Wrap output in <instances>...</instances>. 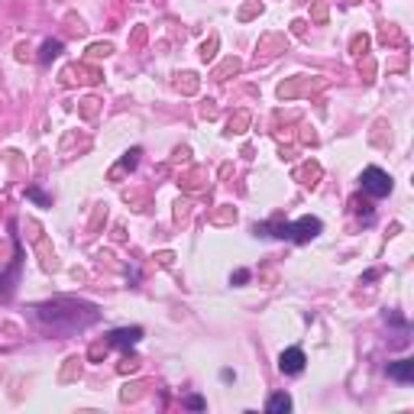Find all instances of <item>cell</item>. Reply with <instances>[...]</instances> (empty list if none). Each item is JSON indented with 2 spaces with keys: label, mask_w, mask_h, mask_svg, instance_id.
<instances>
[{
  "label": "cell",
  "mask_w": 414,
  "mask_h": 414,
  "mask_svg": "<svg viewBox=\"0 0 414 414\" xmlns=\"http://www.w3.org/2000/svg\"><path fill=\"white\" fill-rule=\"evenodd\" d=\"M278 369H281V372H288V375H298L301 369H304V353L298 350V346H295V350H285L278 356Z\"/></svg>",
  "instance_id": "obj_3"
},
{
  "label": "cell",
  "mask_w": 414,
  "mask_h": 414,
  "mask_svg": "<svg viewBox=\"0 0 414 414\" xmlns=\"http://www.w3.org/2000/svg\"><path fill=\"white\" fill-rule=\"evenodd\" d=\"M246 278H249V272H246V269H240V272L233 275V281H246Z\"/></svg>",
  "instance_id": "obj_10"
},
{
  "label": "cell",
  "mask_w": 414,
  "mask_h": 414,
  "mask_svg": "<svg viewBox=\"0 0 414 414\" xmlns=\"http://www.w3.org/2000/svg\"><path fill=\"white\" fill-rule=\"evenodd\" d=\"M29 197H32V201H39V204H49V197L42 194V191H36V188H29Z\"/></svg>",
  "instance_id": "obj_9"
},
{
  "label": "cell",
  "mask_w": 414,
  "mask_h": 414,
  "mask_svg": "<svg viewBox=\"0 0 414 414\" xmlns=\"http://www.w3.org/2000/svg\"><path fill=\"white\" fill-rule=\"evenodd\" d=\"M359 181H362V191L372 194V197H385L391 191V178L382 172V168H366Z\"/></svg>",
  "instance_id": "obj_1"
},
{
  "label": "cell",
  "mask_w": 414,
  "mask_h": 414,
  "mask_svg": "<svg viewBox=\"0 0 414 414\" xmlns=\"http://www.w3.org/2000/svg\"><path fill=\"white\" fill-rule=\"evenodd\" d=\"M62 52V42H55V39H49L46 46H42V52H39V58L42 62H49V58H55V55Z\"/></svg>",
  "instance_id": "obj_7"
},
{
  "label": "cell",
  "mask_w": 414,
  "mask_h": 414,
  "mask_svg": "<svg viewBox=\"0 0 414 414\" xmlns=\"http://www.w3.org/2000/svg\"><path fill=\"white\" fill-rule=\"evenodd\" d=\"M136 162H139V149H130V152H126V159H123V168H133Z\"/></svg>",
  "instance_id": "obj_8"
},
{
  "label": "cell",
  "mask_w": 414,
  "mask_h": 414,
  "mask_svg": "<svg viewBox=\"0 0 414 414\" xmlns=\"http://www.w3.org/2000/svg\"><path fill=\"white\" fill-rule=\"evenodd\" d=\"M317 233H321V220H317V217H301L298 223H288V236L295 243H307V240H314Z\"/></svg>",
  "instance_id": "obj_2"
},
{
  "label": "cell",
  "mask_w": 414,
  "mask_h": 414,
  "mask_svg": "<svg viewBox=\"0 0 414 414\" xmlns=\"http://www.w3.org/2000/svg\"><path fill=\"white\" fill-rule=\"evenodd\" d=\"M388 375L391 379H398V382H411L414 379V359H398L388 366Z\"/></svg>",
  "instance_id": "obj_5"
},
{
  "label": "cell",
  "mask_w": 414,
  "mask_h": 414,
  "mask_svg": "<svg viewBox=\"0 0 414 414\" xmlns=\"http://www.w3.org/2000/svg\"><path fill=\"white\" fill-rule=\"evenodd\" d=\"M269 411H272V414L291 411V398H288V395H272V398H269Z\"/></svg>",
  "instance_id": "obj_6"
},
{
  "label": "cell",
  "mask_w": 414,
  "mask_h": 414,
  "mask_svg": "<svg viewBox=\"0 0 414 414\" xmlns=\"http://www.w3.org/2000/svg\"><path fill=\"white\" fill-rule=\"evenodd\" d=\"M142 336L139 327H123V330H113L110 333V346H133L136 340Z\"/></svg>",
  "instance_id": "obj_4"
}]
</instances>
